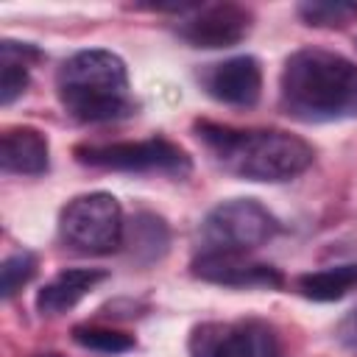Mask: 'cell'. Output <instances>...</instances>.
<instances>
[{"label": "cell", "mask_w": 357, "mask_h": 357, "mask_svg": "<svg viewBox=\"0 0 357 357\" xmlns=\"http://www.w3.org/2000/svg\"><path fill=\"white\" fill-rule=\"evenodd\" d=\"M36 268H39V259L33 251L22 248V251H14L11 257H6L0 265V296L11 298L17 290H22L33 279Z\"/></svg>", "instance_id": "ac0fdd59"}, {"label": "cell", "mask_w": 357, "mask_h": 357, "mask_svg": "<svg viewBox=\"0 0 357 357\" xmlns=\"http://www.w3.org/2000/svg\"><path fill=\"white\" fill-rule=\"evenodd\" d=\"M56 95L64 112L78 123H112L134 114L126 61L106 50H78L56 73Z\"/></svg>", "instance_id": "3957f363"}, {"label": "cell", "mask_w": 357, "mask_h": 357, "mask_svg": "<svg viewBox=\"0 0 357 357\" xmlns=\"http://www.w3.org/2000/svg\"><path fill=\"white\" fill-rule=\"evenodd\" d=\"M42 59V50L31 42H0V103L11 106L28 89V70Z\"/></svg>", "instance_id": "4fadbf2b"}, {"label": "cell", "mask_w": 357, "mask_h": 357, "mask_svg": "<svg viewBox=\"0 0 357 357\" xmlns=\"http://www.w3.org/2000/svg\"><path fill=\"white\" fill-rule=\"evenodd\" d=\"M254 14L245 6L237 3H215V6H198L195 11L184 14L178 20L176 33L192 45V47H231L243 42L251 33Z\"/></svg>", "instance_id": "ba28073f"}, {"label": "cell", "mask_w": 357, "mask_h": 357, "mask_svg": "<svg viewBox=\"0 0 357 357\" xmlns=\"http://www.w3.org/2000/svg\"><path fill=\"white\" fill-rule=\"evenodd\" d=\"M190 357H279L276 335L262 324L204 321L187 340Z\"/></svg>", "instance_id": "52a82bcc"}, {"label": "cell", "mask_w": 357, "mask_h": 357, "mask_svg": "<svg viewBox=\"0 0 357 357\" xmlns=\"http://www.w3.org/2000/svg\"><path fill=\"white\" fill-rule=\"evenodd\" d=\"M296 14L312 28H346L357 22V3L349 0H307L296 6Z\"/></svg>", "instance_id": "2e32d148"}, {"label": "cell", "mask_w": 357, "mask_h": 357, "mask_svg": "<svg viewBox=\"0 0 357 357\" xmlns=\"http://www.w3.org/2000/svg\"><path fill=\"white\" fill-rule=\"evenodd\" d=\"M195 78L212 100L226 106L245 109V106H254L262 95V64L251 53L204 64Z\"/></svg>", "instance_id": "9c48e42d"}, {"label": "cell", "mask_w": 357, "mask_h": 357, "mask_svg": "<svg viewBox=\"0 0 357 357\" xmlns=\"http://www.w3.org/2000/svg\"><path fill=\"white\" fill-rule=\"evenodd\" d=\"M36 357H61V354H56V351H45V354H36Z\"/></svg>", "instance_id": "ffe728a7"}, {"label": "cell", "mask_w": 357, "mask_h": 357, "mask_svg": "<svg viewBox=\"0 0 357 357\" xmlns=\"http://www.w3.org/2000/svg\"><path fill=\"white\" fill-rule=\"evenodd\" d=\"M106 279L109 273L100 268H64L36 293V310L42 315H61Z\"/></svg>", "instance_id": "7c38bea8"}, {"label": "cell", "mask_w": 357, "mask_h": 357, "mask_svg": "<svg viewBox=\"0 0 357 357\" xmlns=\"http://www.w3.org/2000/svg\"><path fill=\"white\" fill-rule=\"evenodd\" d=\"M337 340L346 346V349H357V310H351L340 324H337Z\"/></svg>", "instance_id": "d6986e66"}, {"label": "cell", "mask_w": 357, "mask_h": 357, "mask_svg": "<svg viewBox=\"0 0 357 357\" xmlns=\"http://www.w3.org/2000/svg\"><path fill=\"white\" fill-rule=\"evenodd\" d=\"M279 234V220L257 198H229L212 206L201 226V251H234L248 254Z\"/></svg>", "instance_id": "277c9868"}, {"label": "cell", "mask_w": 357, "mask_h": 357, "mask_svg": "<svg viewBox=\"0 0 357 357\" xmlns=\"http://www.w3.org/2000/svg\"><path fill=\"white\" fill-rule=\"evenodd\" d=\"M128 245L139 262H153L167 251L170 229L159 215L139 212V215H134V220L128 226Z\"/></svg>", "instance_id": "9a60e30c"}, {"label": "cell", "mask_w": 357, "mask_h": 357, "mask_svg": "<svg viewBox=\"0 0 357 357\" xmlns=\"http://www.w3.org/2000/svg\"><path fill=\"white\" fill-rule=\"evenodd\" d=\"M357 287V262L321 268L312 273H301L296 279V290L310 301H337Z\"/></svg>", "instance_id": "5bb4252c"}, {"label": "cell", "mask_w": 357, "mask_h": 357, "mask_svg": "<svg viewBox=\"0 0 357 357\" xmlns=\"http://www.w3.org/2000/svg\"><path fill=\"white\" fill-rule=\"evenodd\" d=\"M192 276L223 284V287H268L279 290L284 284V276L265 262L251 259L248 254H234V251H201L192 259Z\"/></svg>", "instance_id": "30bf717a"}, {"label": "cell", "mask_w": 357, "mask_h": 357, "mask_svg": "<svg viewBox=\"0 0 357 357\" xmlns=\"http://www.w3.org/2000/svg\"><path fill=\"white\" fill-rule=\"evenodd\" d=\"M279 103L301 123L357 114V64L335 50L298 47L284 59Z\"/></svg>", "instance_id": "7a4b0ae2"}, {"label": "cell", "mask_w": 357, "mask_h": 357, "mask_svg": "<svg viewBox=\"0 0 357 357\" xmlns=\"http://www.w3.org/2000/svg\"><path fill=\"white\" fill-rule=\"evenodd\" d=\"M195 137L226 173L245 181H290L315 159V148L304 137L282 128H231L198 120Z\"/></svg>", "instance_id": "6da1fadb"}, {"label": "cell", "mask_w": 357, "mask_h": 357, "mask_svg": "<svg viewBox=\"0 0 357 357\" xmlns=\"http://www.w3.org/2000/svg\"><path fill=\"white\" fill-rule=\"evenodd\" d=\"M75 159L81 165L117 173H165L181 178L192 170V159L187 156V151L165 137L109 145H78Z\"/></svg>", "instance_id": "8992f818"}, {"label": "cell", "mask_w": 357, "mask_h": 357, "mask_svg": "<svg viewBox=\"0 0 357 357\" xmlns=\"http://www.w3.org/2000/svg\"><path fill=\"white\" fill-rule=\"evenodd\" d=\"M126 223L120 201L112 192H84L59 212V237L81 254H109L123 245Z\"/></svg>", "instance_id": "5b68a950"}, {"label": "cell", "mask_w": 357, "mask_h": 357, "mask_svg": "<svg viewBox=\"0 0 357 357\" xmlns=\"http://www.w3.org/2000/svg\"><path fill=\"white\" fill-rule=\"evenodd\" d=\"M50 165L47 137L33 126L6 128L0 137V167L17 176H42Z\"/></svg>", "instance_id": "8fae6325"}, {"label": "cell", "mask_w": 357, "mask_h": 357, "mask_svg": "<svg viewBox=\"0 0 357 357\" xmlns=\"http://www.w3.org/2000/svg\"><path fill=\"white\" fill-rule=\"evenodd\" d=\"M73 340L81 349L98 351V354H123L134 349V337L117 329H103V326H75Z\"/></svg>", "instance_id": "e0dca14e"}]
</instances>
